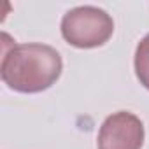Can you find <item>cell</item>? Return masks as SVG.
<instances>
[{
	"label": "cell",
	"instance_id": "6da1fadb",
	"mask_svg": "<svg viewBox=\"0 0 149 149\" xmlns=\"http://www.w3.org/2000/svg\"><path fill=\"white\" fill-rule=\"evenodd\" d=\"M60 53L42 42L14 44L4 53L0 76L4 84L19 93H40L51 88L61 76Z\"/></svg>",
	"mask_w": 149,
	"mask_h": 149
},
{
	"label": "cell",
	"instance_id": "7a4b0ae2",
	"mask_svg": "<svg viewBox=\"0 0 149 149\" xmlns=\"http://www.w3.org/2000/svg\"><path fill=\"white\" fill-rule=\"evenodd\" d=\"M63 39L79 49L104 46L114 33L112 16L95 6H79L67 11L60 25Z\"/></svg>",
	"mask_w": 149,
	"mask_h": 149
},
{
	"label": "cell",
	"instance_id": "3957f363",
	"mask_svg": "<svg viewBox=\"0 0 149 149\" xmlns=\"http://www.w3.org/2000/svg\"><path fill=\"white\" fill-rule=\"evenodd\" d=\"M144 123L128 111H118L107 116L98 130V149H142Z\"/></svg>",
	"mask_w": 149,
	"mask_h": 149
},
{
	"label": "cell",
	"instance_id": "277c9868",
	"mask_svg": "<svg viewBox=\"0 0 149 149\" xmlns=\"http://www.w3.org/2000/svg\"><path fill=\"white\" fill-rule=\"evenodd\" d=\"M133 67H135V76L139 83L149 90V33L140 39L135 49V58H133Z\"/></svg>",
	"mask_w": 149,
	"mask_h": 149
}]
</instances>
